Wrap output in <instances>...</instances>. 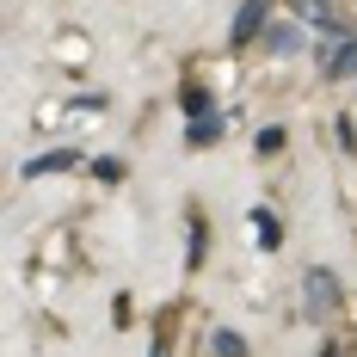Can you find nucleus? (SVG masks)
I'll return each mask as SVG.
<instances>
[{
  "label": "nucleus",
  "instance_id": "obj_1",
  "mask_svg": "<svg viewBox=\"0 0 357 357\" xmlns=\"http://www.w3.org/2000/svg\"><path fill=\"white\" fill-rule=\"evenodd\" d=\"M339 296H345V289H339V278H333L326 265H308V271H302V302H308V321H333V314H339Z\"/></svg>",
  "mask_w": 357,
  "mask_h": 357
},
{
  "label": "nucleus",
  "instance_id": "obj_2",
  "mask_svg": "<svg viewBox=\"0 0 357 357\" xmlns=\"http://www.w3.org/2000/svg\"><path fill=\"white\" fill-rule=\"evenodd\" d=\"M265 13H271V0H241V6H234V25H228V43H234V50L259 43V37L271 31V19H265Z\"/></svg>",
  "mask_w": 357,
  "mask_h": 357
},
{
  "label": "nucleus",
  "instance_id": "obj_3",
  "mask_svg": "<svg viewBox=\"0 0 357 357\" xmlns=\"http://www.w3.org/2000/svg\"><path fill=\"white\" fill-rule=\"evenodd\" d=\"M289 6H296V13H302V19H308V25H314V31H333V37H351V25H345V13H339V6H333V0H289Z\"/></svg>",
  "mask_w": 357,
  "mask_h": 357
},
{
  "label": "nucleus",
  "instance_id": "obj_4",
  "mask_svg": "<svg viewBox=\"0 0 357 357\" xmlns=\"http://www.w3.org/2000/svg\"><path fill=\"white\" fill-rule=\"evenodd\" d=\"M68 167H80V154H74V148H50V154H31V160H25V178H43V173H68Z\"/></svg>",
  "mask_w": 357,
  "mask_h": 357
},
{
  "label": "nucleus",
  "instance_id": "obj_5",
  "mask_svg": "<svg viewBox=\"0 0 357 357\" xmlns=\"http://www.w3.org/2000/svg\"><path fill=\"white\" fill-rule=\"evenodd\" d=\"M204 252H210V222H204V210H191V228H185V265L197 271Z\"/></svg>",
  "mask_w": 357,
  "mask_h": 357
},
{
  "label": "nucleus",
  "instance_id": "obj_6",
  "mask_svg": "<svg viewBox=\"0 0 357 357\" xmlns=\"http://www.w3.org/2000/svg\"><path fill=\"white\" fill-rule=\"evenodd\" d=\"M321 62H326V74H333V80H339V74H357V31H351V37H339V43L326 50Z\"/></svg>",
  "mask_w": 357,
  "mask_h": 357
},
{
  "label": "nucleus",
  "instance_id": "obj_7",
  "mask_svg": "<svg viewBox=\"0 0 357 357\" xmlns=\"http://www.w3.org/2000/svg\"><path fill=\"white\" fill-rule=\"evenodd\" d=\"M185 142H191V148L222 142V117H215V111H210V117H191V123H185Z\"/></svg>",
  "mask_w": 357,
  "mask_h": 357
},
{
  "label": "nucleus",
  "instance_id": "obj_8",
  "mask_svg": "<svg viewBox=\"0 0 357 357\" xmlns=\"http://www.w3.org/2000/svg\"><path fill=\"white\" fill-rule=\"evenodd\" d=\"M178 105H185V117H210V86H197V80H185V86H178Z\"/></svg>",
  "mask_w": 357,
  "mask_h": 357
},
{
  "label": "nucleus",
  "instance_id": "obj_9",
  "mask_svg": "<svg viewBox=\"0 0 357 357\" xmlns=\"http://www.w3.org/2000/svg\"><path fill=\"white\" fill-rule=\"evenodd\" d=\"M210 351H215V357H247L252 345H247V333H234V326H215V339H210Z\"/></svg>",
  "mask_w": 357,
  "mask_h": 357
},
{
  "label": "nucleus",
  "instance_id": "obj_10",
  "mask_svg": "<svg viewBox=\"0 0 357 357\" xmlns=\"http://www.w3.org/2000/svg\"><path fill=\"white\" fill-rule=\"evenodd\" d=\"M265 43H271L278 56H296V50H302V25H284V19H278V25L265 31Z\"/></svg>",
  "mask_w": 357,
  "mask_h": 357
},
{
  "label": "nucleus",
  "instance_id": "obj_11",
  "mask_svg": "<svg viewBox=\"0 0 357 357\" xmlns=\"http://www.w3.org/2000/svg\"><path fill=\"white\" fill-rule=\"evenodd\" d=\"M86 173H93V178H105V185H123V173H130V167H123L117 154H99V160H86Z\"/></svg>",
  "mask_w": 357,
  "mask_h": 357
},
{
  "label": "nucleus",
  "instance_id": "obj_12",
  "mask_svg": "<svg viewBox=\"0 0 357 357\" xmlns=\"http://www.w3.org/2000/svg\"><path fill=\"white\" fill-rule=\"evenodd\" d=\"M252 234H259V247H278V241H284V228H278L271 210H252Z\"/></svg>",
  "mask_w": 357,
  "mask_h": 357
},
{
  "label": "nucleus",
  "instance_id": "obj_13",
  "mask_svg": "<svg viewBox=\"0 0 357 357\" xmlns=\"http://www.w3.org/2000/svg\"><path fill=\"white\" fill-rule=\"evenodd\" d=\"M252 148H259V154H278V148H284V130H278V123L259 130V142H252Z\"/></svg>",
  "mask_w": 357,
  "mask_h": 357
},
{
  "label": "nucleus",
  "instance_id": "obj_14",
  "mask_svg": "<svg viewBox=\"0 0 357 357\" xmlns=\"http://www.w3.org/2000/svg\"><path fill=\"white\" fill-rule=\"evenodd\" d=\"M321 357H345V351H339V345H333V339H326V345H321Z\"/></svg>",
  "mask_w": 357,
  "mask_h": 357
},
{
  "label": "nucleus",
  "instance_id": "obj_15",
  "mask_svg": "<svg viewBox=\"0 0 357 357\" xmlns=\"http://www.w3.org/2000/svg\"><path fill=\"white\" fill-rule=\"evenodd\" d=\"M154 357H167V345H154Z\"/></svg>",
  "mask_w": 357,
  "mask_h": 357
}]
</instances>
